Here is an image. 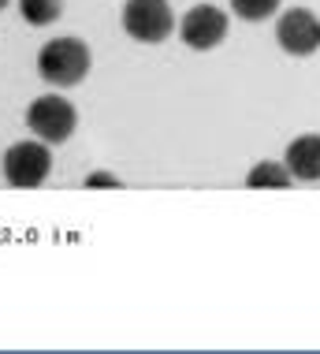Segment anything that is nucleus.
<instances>
[{
	"instance_id": "f257e3e1",
	"label": "nucleus",
	"mask_w": 320,
	"mask_h": 354,
	"mask_svg": "<svg viewBox=\"0 0 320 354\" xmlns=\"http://www.w3.org/2000/svg\"><path fill=\"white\" fill-rule=\"evenodd\" d=\"M90 64H93V53L82 37H53L37 53V75L56 90L79 86L90 75Z\"/></svg>"
},
{
	"instance_id": "f03ea898",
	"label": "nucleus",
	"mask_w": 320,
	"mask_h": 354,
	"mask_svg": "<svg viewBox=\"0 0 320 354\" xmlns=\"http://www.w3.org/2000/svg\"><path fill=\"white\" fill-rule=\"evenodd\" d=\"M4 179L19 190H34L41 187L53 171V153H48V142L41 138H23V142H12L4 153Z\"/></svg>"
},
{
	"instance_id": "7ed1b4c3",
	"label": "nucleus",
	"mask_w": 320,
	"mask_h": 354,
	"mask_svg": "<svg viewBox=\"0 0 320 354\" xmlns=\"http://www.w3.org/2000/svg\"><path fill=\"white\" fill-rule=\"evenodd\" d=\"M26 127L34 131V138L48 142V146H60L75 135V127H79V109H75L67 97L60 93H45V97L30 101V109H26Z\"/></svg>"
},
{
	"instance_id": "20e7f679",
	"label": "nucleus",
	"mask_w": 320,
	"mask_h": 354,
	"mask_svg": "<svg viewBox=\"0 0 320 354\" xmlns=\"http://www.w3.org/2000/svg\"><path fill=\"white\" fill-rule=\"evenodd\" d=\"M120 19L123 30L142 45H160L176 30V15H171L168 0H127Z\"/></svg>"
},
{
	"instance_id": "39448f33",
	"label": "nucleus",
	"mask_w": 320,
	"mask_h": 354,
	"mask_svg": "<svg viewBox=\"0 0 320 354\" xmlns=\"http://www.w3.org/2000/svg\"><path fill=\"white\" fill-rule=\"evenodd\" d=\"M227 30H231V19H227L224 8H216V4H198L179 19L182 45H187V49H198V53L216 49L227 37Z\"/></svg>"
},
{
	"instance_id": "423d86ee",
	"label": "nucleus",
	"mask_w": 320,
	"mask_h": 354,
	"mask_svg": "<svg viewBox=\"0 0 320 354\" xmlns=\"http://www.w3.org/2000/svg\"><path fill=\"white\" fill-rule=\"evenodd\" d=\"M276 41L287 56H313L320 49V15L309 8H290L276 23Z\"/></svg>"
},
{
	"instance_id": "0eeeda50",
	"label": "nucleus",
	"mask_w": 320,
	"mask_h": 354,
	"mask_svg": "<svg viewBox=\"0 0 320 354\" xmlns=\"http://www.w3.org/2000/svg\"><path fill=\"white\" fill-rule=\"evenodd\" d=\"M283 165L290 168V176L302 183H317L320 179V135H298L287 142L283 149Z\"/></svg>"
},
{
	"instance_id": "6e6552de",
	"label": "nucleus",
	"mask_w": 320,
	"mask_h": 354,
	"mask_svg": "<svg viewBox=\"0 0 320 354\" xmlns=\"http://www.w3.org/2000/svg\"><path fill=\"white\" fill-rule=\"evenodd\" d=\"M290 183H294V176H290V168L283 160H257L246 176L250 190H287Z\"/></svg>"
},
{
	"instance_id": "1a4fd4ad",
	"label": "nucleus",
	"mask_w": 320,
	"mask_h": 354,
	"mask_svg": "<svg viewBox=\"0 0 320 354\" xmlns=\"http://www.w3.org/2000/svg\"><path fill=\"white\" fill-rule=\"evenodd\" d=\"M19 15L30 26H48L64 15V0H19Z\"/></svg>"
},
{
	"instance_id": "9d476101",
	"label": "nucleus",
	"mask_w": 320,
	"mask_h": 354,
	"mask_svg": "<svg viewBox=\"0 0 320 354\" xmlns=\"http://www.w3.org/2000/svg\"><path fill=\"white\" fill-rule=\"evenodd\" d=\"M283 0H231V12H235L242 23H265L279 12Z\"/></svg>"
},
{
	"instance_id": "9b49d317",
	"label": "nucleus",
	"mask_w": 320,
	"mask_h": 354,
	"mask_svg": "<svg viewBox=\"0 0 320 354\" xmlns=\"http://www.w3.org/2000/svg\"><path fill=\"white\" fill-rule=\"evenodd\" d=\"M82 183L90 187V190H120V187H123V183H120V176H115V171H104V168L90 171V176H86Z\"/></svg>"
},
{
	"instance_id": "f8f14e48",
	"label": "nucleus",
	"mask_w": 320,
	"mask_h": 354,
	"mask_svg": "<svg viewBox=\"0 0 320 354\" xmlns=\"http://www.w3.org/2000/svg\"><path fill=\"white\" fill-rule=\"evenodd\" d=\"M8 4H12V0H0V12H4V8H8Z\"/></svg>"
}]
</instances>
